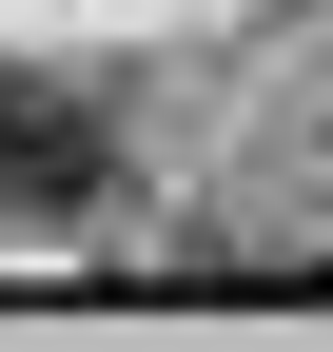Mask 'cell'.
I'll list each match as a JSON object with an SVG mask.
<instances>
[{
    "instance_id": "obj_1",
    "label": "cell",
    "mask_w": 333,
    "mask_h": 352,
    "mask_svg": "<svg viewBox=\"0 0 333 352\" xmlns=\"http://www.w3.org/2000/svg\"><path fill=\"white\" fill-rule=\"evenodd\" d=\"M98 176H118V138L59 98V78H0V215H78Z\"/></svg>"
}]
</instances>
